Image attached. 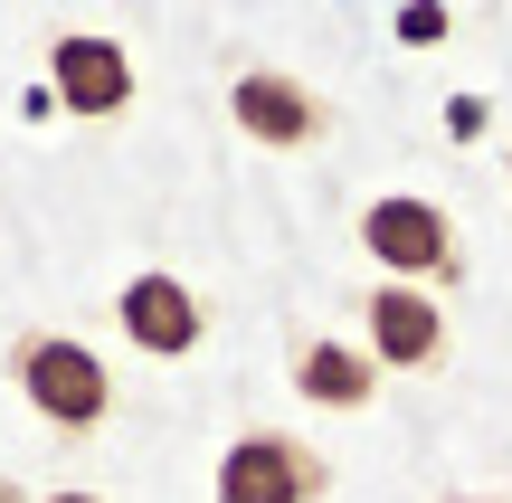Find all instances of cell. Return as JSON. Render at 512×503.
Here are the masks:
<instances>
[{
	"label": "cell",
	"mask_w": 512,
	"mask_h": 503,
	"mask_svg": "<svg viewBox=\"0 0 512 503\" xmlns=\"http://www.w3.org/2000/svg\"><path fill=\"white\" fill-rule=\"evenodd\" d=\"M0 503H29V494H19V485H10V475H0Z\"/></svg>",
	"instance_id": "8fae6325"
},
{
	"label": "cell",
	"mask_w": 512,
	"mask_h": 503,
	"mask_svg": "<svg viewBox=\"0 0 512 503\" xmlns=\"http://www.w3.org/2000/svg\"><path fill=\"white\" fill-rule=\"evenodd\" d=\"M48 95L67 114H86V124H105V114L133 105V57L114 48V38H95V29H67L48 48Z\"/></svg>",
	"instance_id": "5b68a950"
},
{
	"label": "cell",
	"mask_w": 512,
	"mask_h": 503,
	"mask_svg": "<svg viewBox=\"0 0 512 503\" xmlns=\"http://www.w3.org/2000/svg\"><path fill=\"white\" fill-rule=\"evenodd\" d=\"M361 247L389 266V285L456 276V228H446V209L437 200H408V190H389V200L361 209Z\"/></svg>",
	"instance_id": "7a4b0ae2"
},
{
	"label": "cell",
	"mask_w": 512,
	"mask_h": 503,
	"mask_svg": "<svg viewBox=\"0 0 512 503\" xmlns=\"http://www.w3.org/2000/svg\"><path fill=\"white\" fill-rule=\"evenodd\" d=\"M465 503H475V494H465Z\"/></svg>",
	"instance_id": "4fadbf2b"
},
{
	"label": "cell",
	"mask_w": 512,
	"mask_h": 503,
	"mask_svg": "<svg viewBox=\"0 0 512 503\" xmlns=\"http://www.w3.org/2000/svg\"><path fill=\"white\" fill-rule=\"evenodd\" d=\"M48 503H105V494H48Z\"/></svg>",
	"instance_id": "7c38bea8"
},
{
	"label": "cell",
	"mask_w": 512,
	"mask_h": 503,
	"mask_svg": "<svg viewBox=\"0 0 512 503\" xmlns=\"http://www.w3.org/2000/svg\"><path fill=\"white\" fill-rule=\"evenodd\" d=\"M484 124H494V114H484V95H446V133H456V143H475Z\"/></svg>",
	"instance_id": "30bf717a"
},
{
	"label": "cell",
	"mask_w": 512,
	"mask_h": 503,
	"mask_svg": "<svg viewBox=\"0 0 512 503\" xmlns=\"http://www.w3.org/2000/svg\"><path fill=\"white\" fill-rule=\"evenodd\" d=\"M294 390H304L313 409H370L380 361L351 352V342H304V352H294Z\"/></svg>",
	"instance_id": "ba28073f"
},
{
	"label": "cell",
	"mask_w": 512,
	"mask_h": 503,
	"mask_svg": "<svg viewBox=\"0 0 512 503\" xmlns=\"http://www.w3.org/2000/svg\"><path fill=\"white\" fill-rule=\"evenodd\" d=\"M323 485L332 466L304 437H275V428H256L219 456V503H323Z\"/></svg>",
	"instance_id": "3957f363"
},
{
	"label": "cell",
	"mask_w": 512,
	"mask_h": 503,
	"mask_svg": "<svg viewBox=\"0 0 512 503\" xmlns=\"http://www.w3.org/2000/svg\"><path fill=\"white\" fill-rule=\"evenodd\" d=\"M437 352H446V314L418 285H380V295H370V361H380V371H427Z\"/></svg>",
	"instance_id": "52a82bcc"
},
{
	"label": "cell",
	"mask_w": 512,
	"mask_h": 503,
	"mask_svg": "<svg viewBox=\"0 0 512 503\" xmlns=\"http://www.w3.org/2000/svg\"><path fill=\"white\" fill-rule=\"evenodd\" d=\"M228 114H238V133L266 143V152H304L313 133H323V95L275 76V67H247L238 86H228Z\"/></svg>",
	"instance_id": "8992f818"
},
{
	"label": "cell",
	"mask_w": 512,
	"mask_h": 503,
	"mask_svg": "<svg viewBox=\"0 0 512 503\" xmlns=\"http://www.w3.org/2000/svg\"><path fill=\"white\" fill-rule=\"evenodd\" d=\"M399 38H408V48H437V38H446V10H437V0H408V10H399Z\"/></svg>",
	"instance_id": "9c48e42d"
},
{
	"label": "cell",
	"mask_w": 512,
	"mask_h": 503,
	"mask_svg": "<svg viewBox=\"0 0 512 503\" xmlns=\"http://www.w3.org/2000/svg\"><path fill=\"white\" fill-rule=\"evenodd\" d=\"M114 323H124V342H133V352H152V361H190V352H200V333H209L200 295H190L181 276H162V266H143V276L114 295Z\"/></svg>",
	"instance_id": "277c9868"
},
{
	"label": "cell",
	"mask_w": 512,
	"mask_h": 503,
	"mask_svg": "<svg viewBox=\"0 0 512 503\" xmlns=\"http://www.w3.org/2000/svg\"><path fill=\"white\" fill-rule=\"evenodd\" d=\"M10 380H19V399H29L57 437H95L114 418V380H105V361H95L76 333H19L10 342Z\"/></svg>",
	"instance_id": "6da1fadb"
}]
</instances>
